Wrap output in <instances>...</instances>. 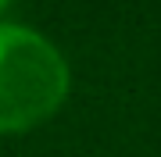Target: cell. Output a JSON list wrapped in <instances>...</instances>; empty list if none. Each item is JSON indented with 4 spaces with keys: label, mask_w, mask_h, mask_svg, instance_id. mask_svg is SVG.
Wrapping results in <instances>:
<instances>
[{
    "label": "cell",
    "mask_w": 161,
    "mask_h": 157,
    "mask_svg": "<svg viewBox=\"0 0 161 157\" xmlns=\"http://www.w3.org/2000/svg\"><path fill=\"white\" fill-rule=\"evenodd\" d=\"M68 64L29 25H0V132L29 128L68 93Z\"/></svg>",
    "instance_id": "6da1fadb"
},
{
    "label": "cell",
    "mask_w": 161,
    "mask_h": 157,
    "mask_svg": "<svg viewBox=\"0 0 161 157\" xmlns=\"http://www.w3.org/2000/svg\"><path fill=\"white\" fill-rule=\"evenodd\" d=\"M4 4H7V0H0V7H4Z\"/></svg>",
    "instance_id": "7a4b0ae2"
}]
</instances>
